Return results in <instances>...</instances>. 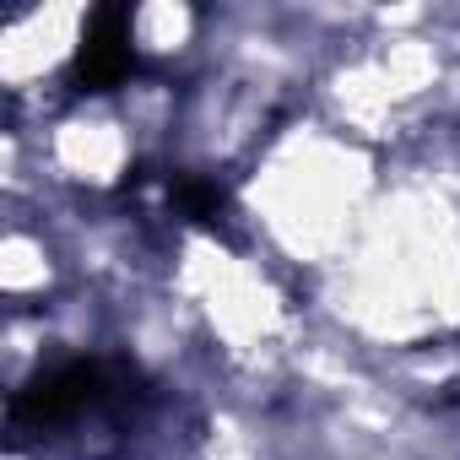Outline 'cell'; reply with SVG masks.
I'll use <instances>...</instances> for the list:
<instances>
[{
  "label": "cell",
  "instance_id": "cell-2",
  "mask_svg": "<svg viewBox=\"0 0 460 460\" xmlns=\"http://www.w3.org/2000/svg\"><path fill=\"white\" fill-rule=\"evenodd\" d=\"M136 76V44H130V17L119 6H103L93 12L87 33H82V49H76V66H71V82L76 93H109L119 82Z\"/></svg>",
  "mask_w": 460,
  "mask_h": 460
},
{
  "label": "cell",
  "instance_id": "cell-3",
  "mask_svg": "<svg viewBox=\"0 0 460 460\" xmlns=\"http://www.w3.org/2000/svg\"><path fill=\"white\" fill-rule=\"evenodd\" d=\"M173 200H179V211L195 217V222H217V217L227 211V200H222V190H217L211 179H173Z\"/></svg>",
  "mask_w": 460,
  "mask_h": 460
},
{
  "label": "cell",
  "instance_id": "cell-1",
  "mask_svg": "<svg viewBox=\"0 0 460 460\" xmlns=\"http://www.w3.org/2000/svg\"><path fill=\"white\" fill-rule=\"evenodd\" d=\"M136 374L109 358H71L39 379H28L12 395V433H44L60 422H76L82 411H98L109 395H119Z\"/></svg>",
  "mask_w": 460,
  "mask_h": 460
}]
</instances>
